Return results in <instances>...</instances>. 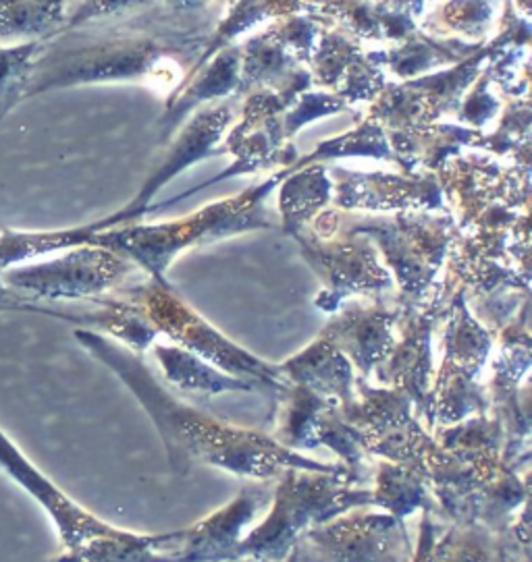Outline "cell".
Listing matches in <instances>:
<instances>
[{
	"mask_svg": "<svg viewBox=\"0 0 532 562\" xmlns=\"http://www.w3.org/2000/svg\"><path fill=\"white\" fill-rule=\"evenodd\" d=\"M153 347L160 372L177 393L204 398L228 393L268 394L261 384L228 374L173 342H154Z\"/></svg>",
	"mask_w": 532,
	"mask_h": 562,
	"instance_id": "5bb4252c",
	"label": "cell"
},
{
	"mask_svg": "<svg viewBox=\"0 0 532 562\" xmlns=\"http://www.w3.org/2000/svg\"><path fill=\"white\" fill-rule=\"evenodd\" d=\"M275 431L270 434L279 445L287 449L317 450V426L319 419L331 405L323 396L298 384L287 382L284 391L275 394Z\"/></svg>",
	"mask_w": 532,
	"mask_h": 562,
	"instance_id": "e0dca14e",
	"label": "cell"
},
{
	"mask_svg": "<svg viewBox=\"0 0 532 562\" xmlns=\"http://www.w3.org/2000/svg\"><path fill=\"white\" fill-rule=\"evenodd\" d=\"M0 469L48 513L53 524L57 525L58 536L65 548H76L79 543L88 542L92 538L109 536L121 529L102 521L88 508L77 505L76 501L69 498L60 487L55 486L2 430H0Z\"/></svg>",
	"mask_w": 532,
	"mask_h": 562,
	"instance_id": "9c48e42d",
	"label": "cell"
},
{
	"mask_svg": "<svg viewBox=\"0 0 532 562\" xmlns=\"http://www.w3.org/2000/svg\"><path fill=\"white\" fill-rule=\"evenodd\" d=\"M130 272V262L98 245H77L51 262L2 270V281L23 301L96 300Z\"/></svg>",
	"mask_w": 532,
	"mask_h": 562,
	"instance_id": "5b68a950",
	"label": "cell"
},
{
	"mask_svg": "<svg viewBox=\"0 0 532 562\" xmlns=\"http://www.w3.org/2000/svg\"><path fill=\"white\" fill-rule=\"evenodd\" d=\"M100 310L92 314H81V316H71V314H60V312H51L44 307H34L30 303L21 305L20 310H32L40 314H51L57 318L76 322L81 328L98 333L102 337L111 338L114 342L123 345L135 356L144 357V353L153 347L158 338V330L154 326L153 319L146 314V310L132 300H100Z\"/></svg>",
	"mask_w": 532,
	"mask_h": 562,
	"instance_id": "9a60e30c",
	"label": "cell"
},
{
	"mask_svg": "<svg viewBox=\"0 0 532 562\" xmlns=\"http://www.w3.org/2000/svg\"><path fill=\"white\" fill-rule=\"evenodd\" d=\"M518 562H531V557H529V559H522V561H518Z\"/></svg>",
	"mask_w": 532,
	"mask_h": 562,
	"instance_id": "4316f807",
	"label": "cell"
},
{
	"mask_svg": "<svg viewBox=\"0 0 532 562\" xmlns=\"http://www.w3.org/2000/svg\"><path fill=\"white\" fill-rule=\"evenodd\" d=\"M435 513H422L419 525V542L414 546L412 562H437V543L445 527L437 524Z\"/></svg>",
	"mask_w": 532,
	"mask_h": 562,
	"instance_id": "cb8c5ba5",
	"label": "cell"
},
{
	"mask_svg": "<svg viewBox=\"0 0 532 562\" xmlns=\"http://www.w3.org/2000/svg\"><path fill=\"white\" fill-rule=\"evenodd\" d=\"M373 506L380 513L406 524L417 513H435L437 505L429 484L414 469L391 461H379L375 468V484L370 487Z\"/></svg>",
	"mask_w": 532,
	"mask_h": 562,
	"instance_id": "2e32d148",
	"label": "cell"
},
{
	"mask_svg": "<svg viewBox=\"0 0 532 562\" xmlns=\"http://www.w3.org/2000/svg\"><path fill=\"white\" fill-rule=\"evenodd\" d=\"M21 301L23 300H21L20 295L4 284V281H2V270H0V310H20Z\"/></svg>",
	"mask_w": 532,
	"mask_h": 562,
	"instance_id": "d4e9b609",
	"label": "cell"
},
{
	"mask_svg": "<svg viewBox=\"0 0 532 562\" xmlns=\"http://www.w3.org/2000/svg\"><path fill=\"white\" fill-rule=\"evenodd\" d=\"M273 487L265 482L240 490L228 505L217 508L209 517L190 525L184 531V554L188 562H237V548L246 538L247 527L270 503Z\"/></svg>",
	"mask_w": 532,
	"mask_h": 562,
	"instance_id": "8fae6325",
	"label": "cell"
},
{
	"mask_svg": "<svg viewBox=\"0 0 532 562\" xmlns=\"http://www.w3.org/2000/svg\"><path fill=\"white\" fill-rule=\"evenodd\" d=\"M306 260L323 279L317 307L326 314L337 312L350 295L379 293L394 284L391 272L377 260L368 241L347 244H304Z\"/></svg>",
	"mask_w": 532,
	"mask_h": 562,
	"instance_id": "ba28073f",
	"label": "cell"
},
{
	"mask_svg": "<svg viewBox=\"0 0 532 562\" xmlns=\"http://www.w3.org/2000/svg\"><path fill=\"white\" fill-rule=\"evenodd\" d=\"M79 345L107 366L148 413L175 473L186 475L193 465L223 469L231 475L268 482L284 469L340 471V463H324L279 445L270 434L252 430L204 413L169 393L148 370L144 359L111 338L77 328Z\"/></svg>",
	"mask_w": 532,
	"mask_h": 562,
	"instance_id": "6da1fadb",
	"label": "cell"
},
{
	"mask_svg": "<svg viewBox=\"0 0 532 562\" xmlns=\"http://www.w3.org/2000/svg\"><path fill=\"white\" fill-rule=\"evenodd\" d=\"M452 297V295H450ZM450 297L406 303L399 310V335L391 353L375 370L379 386L394 389L410 398L414 412L431 430V386L435 378L433 337L439 319L447 312Z\"/></svg>",
	"mask_w": 532,
	"mask_h": 562,
	"instance_id": "8992f818",
	"label": "cell"
},
{
	"mask_svg": "<svg viewBox=\"0 0 532 562\" xmlns=\"http://www.w3.org/2000/svg\"><path fill=\"white\" fill-rule=\"evenodd\" d=\"M46 562H188L184 554V531L135 533L119 529L98 536L76 548H65Z\"/></svg>",
	"mask_w": 532,
	"mask_h": 562,
	"instance_id": "4fadbf2b",
	"label": "cell"
},
{
	"mask_svg": "<svg viewBox=\"0 0 532 562\" xmlns=\"http://www.w3.org/2000/svg\"><path fill=\"white\" fill-rule=\"evenodd\" d=\"M130 297L146 310L156 330L173 345L202 357L228 374L261 384L273 396L284 391L287 382L277 363H268L223 335L209 319L193 312L186 301L179 300L165 282H151L148 286L133 291Z\"/></svg>",
	"mask_w": 532,
	"mask_h": 562,
	"instance_id": "277c9868",
	"label": "cell"
},
{
	"mask_svg": "<svg viewBox=\"0 0 532 562\" xmlns=\"http://www.w3.org/2000/svg\"><path fill=\"white\" fill-rule=\"evenodd\" d=\"M333 314L319 335L350 359L362 380H368L396 347L399 310L354 301Z\"/></svg>",
	"mask_w": 532,
	"mask_h": 562,
	"instance_id": "30bf717a",
	"label": "cell"
},
{
	"mask_svg": "<svg viewBox=\"0 0 532 562\" xmlns=\"http://www.w3.org/2000/svg\"><path fill=\"white\" fill-rule=\"evenodd\" d=\"M44 46V40L23 44H0V121L25 98L32 65Z\"/></svg>",
	"mask_w": 532,
	"mask_h": 562,
	"instance_id": "7402d4cb",
	"label": "cell"
},
{
	"mask_svg": "<svg viewBox=\"0 0 532 562\" xmlns=\"http://www.w3.org/2000/svg\"><path fill=\"white\" fill-rule=\"evenodd\" d=\"M100 231V225L58 231V233H20L4 231L0 233V270H7L15 263L34 260L55 249H71L77 245L90 244L92 235Z\"/></svg>",
	"mask_w": 532,
	"mask_h": 562,
	"instance_id": "ffe728a7",
	"label": "cell"
},
{
	"mask_svg": "<svg viewBox=\"0 0 532 562\" xmlns=\"http://www.w3.org/2000/svg\"><path fill=\"white\" fill-rule=\"evenodd\" d=\"M437 562H499V538L476 524L443 529Z\"/></svg>",
	"mask_w": 532,
	"mask_h": 562,
	"instance_id": "603a6c76",
	"label": "cell"
},
{
	"mask_svg": "<svg viewBox=\"0 0 532 562\" xmlns=\"http://www.w3.org/2000/svg\"><path fill=\"white\" fill-rule=\"evenodd\" d=\"M366 506H373L370 487L343 468L333 473L284 469L265 519L247 531L237 548V562H281L312 527Z\"/></svg>",
	"mask_w": 532,
	"mask_h": 562,
	"instance_id": "7a4b0ae2",
	"label": "cell"
},
{
	"mask_svg": "<svg viewBox=\"0 0 532 562\" xmlns=\"http://www.w3.org/2000/svg\"><path fill=\"white\" fill-rule=\"evenodd\" d=\"M433 434L443 449L470 465L503 459V430L494 413H480L452 426L437 428Z\"/></svg>",
	"mask_w": 532,
	"mask_h": 562,
	"instance_id": "ac0fdd59",
	"label": "cell"
},
{
	"mask_svg": "<svg viewBox=\"0 0 532 562\" xmlns=\"http://www.w3.org/2000/svg\"><path fill=\"white\" fill-rule=\"evenodd\" d=\"M67 0H0V44L51 34L65 20Z\"/></svg>",
	"mask_w": 532,
	"mask_h": 562,
	"instance_id": "d6986e66",
	"label": "cell"
},
{
	"mask_svg": "<svg viewBox=\"0 0 532 562\" xmlns=\"http://www.w3.org/2000/svg\"><path fill=\"white\" fill-rule=\"evenodd\" d=\"M277 366L286 382L304 386L340 407L352 403L356 396L358 378L354 366L331 340L321 335Z\"/></svg>",
	"mask_w": 532,
	"mask_h": 562,
	"instance_id": "7c38bea8",
	"label": "cell"
},
{
	"mask_svg": "<svg viewBox=\"0 0 532 562\" xmlns=\"http://www.w3.org/2000/svg\"><path fill=\"white\" fill-rule=\"evenodd\" d=\"M317 449L333 450L340 459V465L354 480H366L368 454L364 450L358 431L354 430V426L340 412V405H331L321 415L317 426Z\"/></svg>",
	"mask_w": 532,
	"mask_h": 562,
	"instance_id": "44dd1931",
	"label": "cell"
},
{
	"mask_svg": "<svg viewBox=\"0 0 532 562\" xmlns=\"http://www.w3.org/2000/svg\"><path fill=\"white\" fill-rule=\"evenodd\" d=\"M441 347L443 359L431 386V430L489 412L483 374L494 353L495 335L470 312L462 291L450 297Z\"/></svg>",
	"mask_w": 532,
	"mask_h": 562,
	"instance_id": "3957f363",
	"label": "cell"
},
{
	"mask_svg": "<svg viewBox=\"0 0 532 562\" xmlns=\"http://www.w3.org/2000/svg\"><path fill=\"white\" fill-rule=\"evenodd\" d=\"M304 562H412L406 524L385 513H345L296 543Z\"/></svg>",
	"mask_w": 532,
	"mask_h": 562,
	"instance_id": "52a82bcc",
	"label": "cell"
},
{
	"mask_svg": "<svg viewBox=\"0 0 532 562\" xmlns=\"http://www.w3.org/2000/svg\"><path fill=\"white\" fill-rule=\"evenodd\" d=\"M281 562H304L302 561V557H300V550H298V546H293V548H291V552H289L286 559H284Z\"/></svg>",
	"mask_w": 532,
	"mask_h": 562,
	"instance_id": "484cf974",
	"label": "cell"
}]
</instances>
